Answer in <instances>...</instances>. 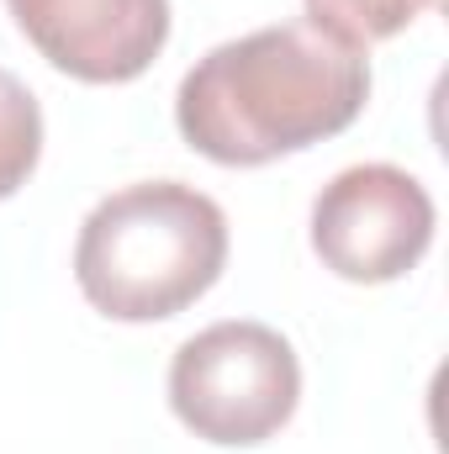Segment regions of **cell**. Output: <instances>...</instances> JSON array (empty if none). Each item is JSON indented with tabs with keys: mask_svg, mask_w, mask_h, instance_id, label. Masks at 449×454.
I'll use <instances>...</instances> for the list:
<instances>
[{
	"mask_svg": "<svg viewBox=\"0 0 449 454\" xmlns=\"http://www.w3.org/2000/svg\"><path fill=\"white\" fill-rule=\"evenodd\" d=\"M21 37L85 85L138 80L169 43V0H5Z\"/></svg>",
	"mask_w": 449,
	"mask_h": 454,
	"instance_id": "cell-5",
	"label": "cell"
},
{
	"mask_svg": "<svg viewBox=\"0 0 449 454\" xmlns=\"http://www.w3.org/2000/svg\"><path fill=\"white\" fill-rule=\"evenodd\" d=\"M434 243V196L397 164H354L312 201V248L338 280H402Z\"/></svg>",
	"mask_w": 449,
	"mask_h": 454,
	"instance_id": "cell-4",
	"label": "cell"
},
{
	"mask_svg": "<svg viewBox=\"0 0 449 454\" xmlns=\"http://www.w3.org/2000/svg\"><path fill=\"white\" fill-rule=\"evenodd\" d=\"M429 5L434 0H307V16L318 27L338 32L343 43L370 48V43H386L402 27H413Z\"/></svg>",
	"mask_w": 449,
	"mask_h": 454,
	"instance_id": "cell-7",
	"label": "cell"
},
{
	"mask_svg": "<svg viewBox=\"0 0 449 454\" xmlns=\"http://www.w3.org/2000/svg\"><path fill=\"white\" fill-rule=\"evenodd\" d=\"M370 101V59L312 16L259 27L180 80V137L227 169H254L343 132Z\"/></svg>",
	"mask_w": 449,
	"mask_h": 454,
	"instance_id": "cell-1",
	"label": "cell"
},
{
	"mask_svg": "<svg viewBox=\"0 0 449 454\" xmlns=\"http://www.w3.org/2000/svg\"><path fill=\"white\" fill-rule=\"evenodd\" d=\"M302 402L296 348L264 323H212L175 348L169 364V407L175 418L227 450L264 444L291 423Z\"/></svg>",
	"mask_w": 449,
	"mask_h": 454,
	"instance_id": "cell-3",
	"label": "cell"
},
{
	"mask_svg": "<svg viewBox=\"0 0 449 454\" xmlns=\"http://www.w3.org/2000/svg\"><path fill=\"white\" fill-rule=\"evenodd\" d=\"M227 264L223 207L180 180L112 191L80 227L75 280L116 323H159L217 286Z\"/></svg>",
	"mask_w": 449,
	"mask_h": 454,
	"instance_id": "cell-2",
	"label": "cell"
},
{
	"mask_svg": "<svg viewBox=\"0 0 449 454\" xmlns=\"http://www.w3.org/2000/svg\"><path fill=\"white\" fill-rule=\"evenodd\" d=\"M37 153H43V112L32 90L11 69H0V201L27 185Z\"/></svg>",
	"mask_w": 449,
	"mask_h": 454,
	"instance_id": "cell-6",
	"label": "cell"
}]
</instances>
